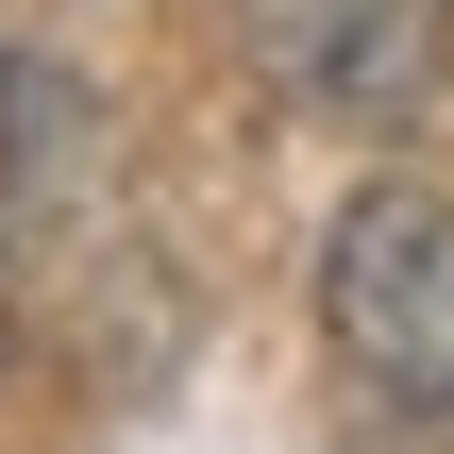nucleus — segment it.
I'll list each match as a JSON object with an SVG mask.
<instances>
[{
	"label": "nucleus",
	"instance_id": "f257e3e1",
	"mask_svg": "<svg viewBox=\"0 0 454 454\" xmlns=\"http://www.w3.org/2000/svg\"><path fill=\"white\" fill-rule=\"evenodd\" d=\"M320 337L371 404L454 421V202L438 185H354L320 236Z\"/></svg>",
	"mask_w": 454,
	"mask_h": 454
},
{
	"label": "nucleus",
	"instance_id": "f03ea898",
	"mask_svg": "<svg viewBox=\"0 0 454 454\" xmlns=\"http://www.w3.org/2000/svg\"><path fill=\"white\" fill-rule=\"evenodd\" d=\"M236 51L303 101V118H354V135H387V118H421L454 67V0H236Z\"/></svg>",
	"mask_w": 454,
	"mask_h": 454
}]
</instances>
